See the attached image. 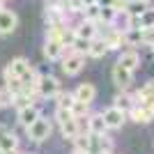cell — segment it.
Instances as JSON below:
<instances>
[{
    "label": "cell",
    "mask_w": 154,
    "mask_h": 154,
    "mask_svg": "<svg viewBox=\"0 0 154 154\" xmlns=\"http://www.w3.org/2000/svg\"><path fill=\"white\" fill-rule=\"evenodd\" d=\"M64 51H67V46L60 42V39H46L44 44V55L48 60H60L64 55Z\"/></svg>",
    "instance_id": "cell-8"
},
{
    "label": "cell",
    "mask_w": 154,
    "mask_h": 154,
    "mask_svg": "<svg viewBox=\"0 0 154 154\" xmlns=\"http://www.w3.org/2000/svg\"><path fill=\"white\" fill-rule=\"evenodd\" d=\"M88 131H90V134H97V136H101V134L108 131V127H106V122H103L101 113H94V115L88 117Z\"/></svg>",
    "instance_id": "cell-11"
},
{
    "label": "cell",
    "mask_w": 154,
    "mask_h": 154,
    "mask_svg": "<svg viewBox=\"0 0 154 154\" xmlns=\"http://www.w3.org/2000/svg\"><path fill=\"white\" fill-rule=\"evenodd\" d=\"M19 26V16L9 9H2L0 12V35H12Z\"/></svg>",
    "instance_id": "cell-6"
},
{
    "label": "cell",
    "mask_w": 154,
    "mask_h": 154,
    "mask_svg": "<svg viewBox=\"0 0 154 154\" xmlns=\"http://www.w3.org/2000/svg\"><path fill=\"white\" fill-rule=\"evenodd\" d=\"M103 122L108 127V131H115V129H122L124 120H127V110L117 108V106H110L108 110H103Z\"/></svg>",
    "instance_id": "cell-3"
},
{
    "label": "cell",
    "mask_w": 154,
    "mask_h": 154,
    "mask_svg": "<svg viewBox=\"0 0 154 154\" xmlns=\"http://www.w3.org/2000/svg\"><path fill=\"white\" fill-rule=\"evenodd\" d=\"M28 69H30V62H28L26 58H14L12 62L5 67V81H9V78H21Z\"/></svg>",
    "instance_id": "cell-5"
},
{
    "label": "cell",
    "mask_w": 154,
    "mask_h": 154,
    "mask_svg": "<svg viewBox=\"0 0 154 154\" xmlns=\"http://www.w3.org/2000/svg\"><path fill=\"white\" fill-rule=\"evenodd\" d=\"M12 92L7 90V88H2V90H0V108H2V106H12Z\"/></svg>",
    "instance_id": "cell-28"
},
{
    "label": "cell",
    "mask_w": 154,
    "mask_h": 154,
    "mask_svg": "<svg viewBox=\"0 0 154 154\" xmlns=\"http://www.w3.org/2000/svg\"><path fill=\"white\" fill-rule=\"evenodd\" d=\"M74 97H76L78 101L92 103V101H94V97H97V88L92 83H83V85H78V90L74 92Z\"/></svg>",
    "instance_id": "cell-12"
},
{
    "label": "cell",
    "mask_w": 154,
    "mask_h": 154,
    "mask_svg": "<svg viewBox=\"0 0 154 154\" xmlns=\"http://www.w3.org/2000/svg\"><path fill=\"white\" fill-rule=\"evenodd\" d=\"M37 92H39V97H44V99H53V97L60 92V81L55 76H39Z\"/></svg>",
    "instance_id": "cell-4"
},
{
    "label": "cell",
    "mask_w": 154,
    "mask_h": 154,
    "mask_svg": "<svg viewBox=\"0 0 154 154\" xmlns=\"http://www.w3.org/2000/svg\"><path fill=\"white\" fill-rule=\"evenodd\" d=\"M83 5L88 7V5H97V0H83Z\"/></svg>",
    "instance_id": "cell-31"
},
{
    "label": "cell",
    "mask_w": 154,
    "mask_h": 154,
    "mask_svg": "<svg viewBox=\"0 0 154 154\" xmlns=\"http://www.w3.org/2000/svg\"><path fill=\"white\" fill-rule=\"evenodd\" d=\"M145 9H147V2H138V0H129V2H127V12L131 14L134 19H136V16H140Z\"/></svg>",
    "instance_id": "cell-20"
},
{
    "label": "cell",
    "mask_w": 154,
    "mask_h": 154,
    "mask_svg": "<svg viewBox=\"0 0 154 154\" xmlns=\"http://www.w3.org/2000/svg\"><path fill=\"white\" fill-rule=\"evenodd\" d=\"M88 46H90V39H83V37H74V42H71V48L76 53H88Z\"/></svg>",
    "instance_id": "cell-25"
},
{
    "label": "cell",
    "mask_w": 154,
    "mask_h": 154,
    "mask_svg": "<svg viewBox=\"0 0 154 154\" xmlns=\"http://www.w3.org/2000/svg\"><path fill=\"white\" fill-rule=\"evenodd\" d=\"M97 154H110V152H97Z\"/></svg>",
    "instance_id": "cell-34"
},
{
    "label": "cell",
    "mask_w": 154,
    "mask_h": 154,
    "mask_svg": "<svg viewBox=\"0 0 154 154\" xmlns=\"http://www.w3.org/2000/svg\"><path fill=\"white\" fill-rule=\"evenodd\" d=\"M37 117H39V108L35 106V103H28L26 108H21V110H19V122L23 124L26 129L30 127V124L35 122Z\"/></svg>",
    "instance_id": "cell-10"
},
{
    "label": "cell",
    "mask_w": 154,
    "mask_h": 154,
    "mask_svg": "<svg viewBox=\"0 0 154 154\" xmlns=\"http://www.w3.org/2000/svg\"><path fill=\"white\" fill-rule=\"evenodd\" d=\"M140 42H143V44H147V46L154 44V26L140 28Z\"/></svg>",
    "instance_id": "cell-26"
},
{
    "label": "cell",
    "mask_w": 154,
    "mask_h": 154,
    "mask_svg": "<svg viewBox=\"0 0 154 154\" xmlns=\"http://www.w3.org/2000/svg\"><path fill=\"white\" fill-rule=\"evenodd\" d=\"M122 39H124V44H127V46L143 44V42H140V28H138V26H131L129 30L122 32Z\"/></svg>",
    "instance_id": "cell-15"
},
{
    "label": "cell",
    "mask_w": 154,
    "mask_h": 154,
    "mask_svg": "<svg viewBox=\"0 0 154 154\" xmlns=\"http://www.w3.org/2000/svg\"><path fill=\"white\" fill-rule=\"evenodd\" d=\"M115 106H117V108H122V110H129L131 106H134V97L127 94V92L117 94V97H115Z\"/></svg>",
    "instance_id": "cell-21"
},
{
    "label": "cell",
    "mask_w": 154,
    "mask_h": 154,
    "mask_svg": "<svg viewBox=\"0 0 154 154\" xmlns=\"http://www.w3.org/2000/svg\"><path fill=\"white\" fill-rule=\"evenodd\" d=\"M99 12H101V7L99 5H88L83 9V16H85V21H99Z\"/></svg>",
    "instance_id": "cell-24"
},
{
    "label": "cell",
    "mask_w": 154,
    "mask_h": 154,
    "mask_svg": "<svg viewBox=\"0 0 154 154\" xmlns=\"http://www.w3.org/2000/svg\"><path fill=\"white\" fill-rule=\"evenodd\" d=\"M16 145H19V138L7 131V134L0 138V154H2V152H9V149H16Z\"/></svg>",
    "instance_id": "cell-18"
},
{
    "label": "cell",
    "mask_w": 154,
    "mask_h": 154,
    "mask_svg": "<svg viewBox=\"0 0 154 154\" xmlns=\"http://www.w3.org/2000/svg\"><path fill=\"white\" fill-rule=\"evenodd\" d=\"M2 9H5V7H2V0H0V12H2Z\"/></svg>",
    "instance_id": "cell-33"
},
{
    "label": "cell",
    "mask_w": 154,
    "mask_h": 154,
    "mask_svg": "<svg viewBox=\"0 0 154 154\" xmlns=\"http://www.w3.org/2000/svg\"><path fill=\"white\" fill-rule=\"evenodd\" d=\"M117 64L120 67H124V69L134 71L138 64H140V58H138V53L136 51H124L122 55H120V60H117Z\"/></svg>",
    "instance_id": "cell-14"
},
{
    "label": "cell",
    "mask_w": 154,
    "mask_h": 154,
    "mask_svg": "<svg viewBox=\"0 0 154 154\" xmlns=\"http://www.w3.org/2000/svg\"><path fill=\"white\" fill-rule=\"evenodd\" d=\"M138 2H149V0H138Z\"/></svg>",
    "instance_id": "cell-35"
},
{
    "label": "cell",
    "mask_w": 154,
    "mask_h": 154,
    "mask_svg": "<svg viewBox=\"0 0 154 154\" xmlns=\"http://www.w3.org/2000/svg\"><path fill=\"white\" fill-rule=\"evenodd\" d=\"M74 32H76L78 37H83V39H94L97 35H99V26H97L94 21H81L76 28H74Z\"/></svg>",
    "instance_id": "cell-9"
},
{
    "label": "cell",
    "mask_w": 154,
    "mask_h": 154,
    "mask_svg": "<svg viewBox=\"0 0 154 154\" xmlns=\"http://www.w3.org/2000/svg\"><path fill=\"white\" fill-rule=\"evenodd\" d=\"M2 154H19V149H9V152H2Z\"/></svg>",
    "instance_id": "cell-32"
},
{
    "label": "cell",
    "mask_w": 154,
    "mask_h": 154,
    "mask_svg": "<svg viewBox=\"0 0 154 154\" xmlns=\"http://www.w3.org/2000/svg\"><path fill=\"white\" fill-rule=\"evenodd\" d=\"M113 81H115V85L120 90H127L129 85L134 83V71H129V69H124V67H120V64H115V67H113Z\"/></svg>",
    "instance_id": "cell-7"
},
{
    "label": "cell",
    "mask_w": 154,
    "mask_h": 154,
    "mask_svg": "<svg viewBox=\"0 0 154 154\" xmlns=\"http://www.w3.org/2000/svg\"><path fill=\"white\" fill-rule=\"evenodd\" d=\"M149 97H154V81H147V83L143 85L140 90L136 92L134 99H138V101H140V99H149Z\"/></svg>",
    "instance_id": "cell-22"
},
{
    "label": "cell",
    "mask_w": 154,
    "mask_h": 154,
    "mask_svg": "<svg viewBox=\"0 0 154 154\" xmlns=\"http://www.w3.org/2000/svg\"><path fill=\"white\" fill-rule=\"evenodd\" d=\"M88 106L90 103H85V101H74V106H71V113H74V117H83L85 113H88Z\"/></svg>",
    "instance_id": "cell-27"
},
{
    "label": "cell",
    "mask_w": 154,
    "mask_h": 154,
    "mask_svg": "<svg viewBox=\"0 0 154 154\" xmlns=\"http://www.w3.org/2000/svg\"><path fill=\"white\" fill-rule=\"evenodd\" d=\"M127 2H129V0H97V5H99V7H113V9H117V12L127 9Z\"/></svg>",
    "instance_id": "cell-23"
},
{
    "label": "cell",
    "mask_w": 154,
    "mask_h": 154,
    "mask_svg": "<svg viewBox=\"0 0 154 154\" xmlns=\"http://www.w3.org/2000/svg\"><path fill=\"white\" fill-rule=\"evenodd\" d=\"M51 136V122L46 120V117H42L39 115L35 122L28 127V138L30 140H35V143H42V140H46Z\"/></svg>",
    "instance_id": "cell-2"
},
{
    "label": "cell",
    "mask_w": 154,
    "mask_h": 154,
    "mask_svg": "<svg viewBox=\"0 0 154 154\" xmlns=\"http://www.w3.org/2000/svg\"><path fill=\"white\" fill-rule=\"evenodd\" d=\"M152 51H154V44H152Z\"/></svg>",
    "instance_id": "cell-36"
},
{
    "label": "cell",
    "mask_w": 154,
    "mask_h": 154,
    "mask_svg": "<svg viewBox=\"0 0 154 154\" xmlns=\"http://www.w3.org/2000/svg\"><path fill=\"white\" fill-rule=\"evenodd\" d=\"M106 53H108V46H106V42L101 37L90 39V46H88V55L90 58H103Z\"/></svg>",
    "instance_id": "cell-13"
},
{
    "label": "cell",
    "mask_w": 154,
    "mask_h": 154,
    "mask_svg": "<svg viewBox=\"0 0 154 154\" xmlns=\"http://www.w3.org/2000/svg\"><path fill=\"white\" fill-rule=\"evenodd\" d=\"M55 99H58V108H67V110H71V106L76 101V97L71 94V92H58Z\"/></svg>",
    "instance_id": "cell-19"
},
{
    "label": "cell",
    "mask_w": 154,
    "mask_h": 154,
    "mask_svg": "<svg viewBox=\"0 0 154 154\" xmlns=\"http://www.w3.org/2000/svg\"><path fill=\"white\" fill-rule=\"evenodd\" d=\"M134 26H138V28H149V26H154V7H147L140 16H136V19H134Z\"/></svg>",
    "instance_id": "cell-16"
},
{
    "label": "cell",
    "mask_w": 154,
    "mask_h": 154,
    "mask_svg": "<svg viewBox=\"0 0 154 154\" xmlns=\"http://www.w3.org/2000/svg\"><path fill=\"white\" fill-rule=\"evenodd\" d=\"M74 154H92V152H88V149H74Z\"/></svg>",
    "instance_id": "cell-30"
},
{
    "label": "cell",
    "mask_w": 154,
    "mask_h": 154,
    "mask_svg": "<svg viewBox=\"0 0 154 154\" xmlns=\"http://www.w3.org/2000/svg\"><path fill=\"white\" fill-rule=\"evenodd\" d=\"M60 129H62V136L64 138H76L78 136V122H76V117H71V120H67V122H60Z\"/></svg>",
    "instance_id": "cell-17"
},
{
    "label": "cell",
    "mask_w": 154,
    "mask_h": 154,
    "mask_svg": "<svg viewBox=\"0 0 154 154\" xmlns=\"http://www.w3.org/2000/svg\"><path fill=\"white\" fill-rule=\"evenodd\" d=\"M7 131H9V129H7V127H5V124H0V138H2V136H5V134H7Z\"/></svg>",
    "instance_id": "cell-29"
},
{
    "label": "cell",
    "mask_w": 154,
    "mask_h": 154,
    "mask_svg": "<svg viewBox=\"0 0 154 154\" xmlns=\"http://www.w3.org/2000/svg\"><path fill=\"white\" fill-rule=\"evenodd\" d=\"M85 67V58L83 53H76L74 48L71 51H67V55L62 58V71L67 74V76H76V74H81V69Z\"/></svg>",
    "instance_id": "cell-1"
}]
</instances>
